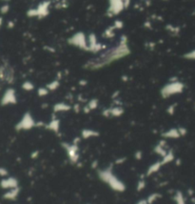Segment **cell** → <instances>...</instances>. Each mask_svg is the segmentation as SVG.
I'll list each match as a JSON object with an SVG mask.
<instances>
[{"instance_id":"6da1fadb","label":"cell","mask_w":195,"mask_h":204,"mask_svg":"<svg viewBox=\"0 0 195 204\" xmlns=\"http://www.w3.org/2000/svg\"><path fill=\"white\" fill-rule=\"evenodd\" d=\"M129 53H130V49H129V46H128V39L125 35H123L120 39L119 45L115 46L114 48L109 50L107 52H105L99 57L90 60V62L87 64V67L92 70L100 69L104 67V66L111 63L112 61H115L117 59H120L122 57L126 56L127 54Z\"/></svg>"},{"instance_id":"7a4b0ae2","label":"cell","mask_w":195,"mask_h":204,"mask_svg":"<svg viewBox=\"0 0 195 204\" xmlns=\"http://www.w3.org/2000/svg\"><path fill=\"white\" fill-rule=\"evenodd\" d=\"M50 14V1H44L40 3L38 6L34 9H32L28 11V16L29 17H44Z\"/></svg>"},{"instance_id":"3957f363","label":"cell","mask_w":195,"mask_h":204,"mask_svg":"<svg viewBox=\"0 0 195 204\" xmlns=\"http://www.w3.org/2000/svg\"><path fill=\"white\" fill-rule=\"evenodd\" d=\"M130 4V0H110V7L108 10V14L110 16L116 15L126 9Z\"/></svg>"},{"instance_id":"277c9868","label":"cell","mask_w":195,"mask_h":204,"mask_svg":"<svg viewBox=\"0 0 195 204\" xmlns=\"http://www.w3.org/2000/svg\"><path fill=\"white\" fill-rule=\"evenodd\" d=\"M69 42L70 44H72L74 46H76L78 48L81 49H85V50H88V43L86 39V36L82 32H77L74 35H72Z\"/></svg>"},{"instance_id":"5b68a950","label":"cell","mask_w":195,"mask_h":204,"mask_svg":"<svg viewBox=\"0 0 195 204\" xmlns=\"http://www.w3.org/2000/svg\"><path fill=\"white\" fill-rule=\"evenodd\" d=\"M183 91V84L180 82H172L169 85L163 88L162 90V95L164 96H170L175 93H181Z\"/></svg>"},{"instance_id":"8992f818","label":"cell","mask_w":195,"mask_h":204,"mask_svg":"<svg viewBox=\"0 0 195 204\" xmlns=\"http://www.w3.org/2000/svg\"><path fill=\"white\" fill-rule=\"evenodd\" d=\"M16 103V96L15 91L12 88L8 89L4 93V95L1 98L2 105H9V104H15Z\"/></svg>"},{"instance_id":"52a82bcc","label":"cell","mask_w":195,"mask_h":204,"mask_svg":"<svg viewBox=\"0 0 195 204\" xmlns=\"http://www.w3.org/2000/svg\"><path fill=\"white\" fill-rule=\"evenodd\" d=\"M32 125H33L32 118L31 117V115L29 114H27L24 115V117L22 118L19 125H17V126H19L18 127L19 129H29Z\"/></svg>"},{"instance_id":"ba28073f","label":"cell","mask_w":195,"mask_h":204,"mask_svg":"<svg viewBox=\"0 0 195 204\" xmlns=\"http://www.w3.org/2000/svg\"><path fill=\"white\" fill-rule=\"evenodd\" d=\"M0 184H1V187L4 189H14L17 187L18 182L15 178H7V179H3Z\"/></svg>"},{"instance_id":"9c48e42d","label":"cell","mask_w":195,"mask_h":204,"mask_svg":"<svg viewBox=\"0 0 195 204\" xmlns=\"http://www.w3.org/2000/svg\"><path fill=\"white\" fill-rule=\"evenodd\" d=\"M19 194V189L16 187V188H14V189H10L9 192H7L6 194H5L3 196V197L5 198V199H10V200H14L16 197H17Z\"/></svg>"},{"instance_id":"30bf717a","label":"cell","mask_w":195,"mask_h":204,"mask_svg":"<svg viewBox=\"0 0 195 204\" xmlns=\"http://www.w3.org/2000/svg\"><path fill=\"white\" fill-rule=\"evenodd\" d=\"M22 88H23V89L26 90V91H32L34 87H33L32 83H31L30 81H26V82H24V83H23V85H22Z\"/></svg>"},{"instance_id":"8fae6325","label":"cell","mask_w":195,"mask_h":204,"mask_svg":"<svg viewBox=\"0 0 195 204\" xmlns=\"http://www.w3.org/2000/svg\"><path fill=\"white\" fill-rule=\"evenodd\" d=\"M59 86V82L57 80H54L53 82H52V83H50L48 85V90H55L57 89V87Z\"/></svg>"},{"instance_id":"7c38bea8","label":"cell","mask_w":195,"mask_h":204,"mask_svg":"<svg viewBox=\"0 0 195 204\" xmlns=\"http://www.w3.org/2000/svg\"><path fill=\"white\" fill-rule=\"evenodd\" d=\"M175 201L177 204H185V200H184L183 196L180 194V193H178V194L175 196Z\"/></svg>"},{"instance_id":"4fadbf2b","label":"cell","mask_w":195,"mask_h":204,"mask_svg":"<svg viewBox=\"0 0 195 204\" xmlns=\"http://www.w3.org/2000/svg\"><path fill=\"white\" fill-rule=\"evenodd\" d=\"M9 11H10V6L8 4H5L3 5V6L0 8V14H6L9 13Z\"/></svg>"},{"instance_id":"5bb4252c","label":"cell","mask_w":195,"mask_h":204,"mask_svg":"<svg viewBox=\"0 0 195 204\" xmlns=\"http://www.w3.org/2000/svg\"><path fill=\"white\" fill-rule=\"evenodd\" d=\"M123 22L122 21H120V20H116L114 23H113V28L115 29V30H119V29H122L123 28Z\"/></svg>"},{"instance_id":"9a60e30c","label":"cell","mask_w":195,"mask_h":204,"mask_svg":"<svg viewBox=\"0 0 195 204\" xmlns=\"http://www.w3.org/2000/svg\"><path fill=\"white\" fill-rule=\"evenodd\" d=\"M159 196H159L158 194H153V195H152V196H150L148 198V200H147V201L148 202V204L153 203V201H155Z\"/></svg>"},{"instance_id":"2e32d148","label":"cell","mask_w":195,"mask_h":204,"mask_svg":"<svg viewBox=\"0 0 195 204\" xmlns=\"http://www.w3.org/2000/svg\"><path fill=\"white\" fill-rule=\"evenodd\" d=\"M48 88H40V89L38 90V95L40 96H46L48 93Z\"/></svg>"},{"instance_id":"e0dca14e","label":"cell","mask_w":195,"mask_h":204,"mask_svg":"<svg viewBox=\"0 0 195 204\" xmlns=\"http://www.w3.org/2000/svg\"><path fill=\"white\" fill-rule=\"evenodd\" d=\"M185 56L188 59H195V50L192 52H190V53H188Z\"/></svg>"},{"instance_id":"ac0fdd59","label":"cell","mask_w":195,"mask_h":204,"mask_svg":"<svg viewBox=\"0 0 195 204\" xmlns=\"http://www.w3.org/2000/svg\"><path fill=\"white\" fill-rule=\"evenodd\" d=\"M8 173L6 172V170L5 169H2V168H0V175H6Z\"/></svg>"},{"instance_id":"d6986e66","label":"cell","mask_w":195,"mask_h":204,"mask_svg":"<svg viewBox=\"0 0 195 204\" xmlns=\"http://www.w3.org/2000/svg\"><path fill=\"white\" fill-rule=\"evenodd\" d=\"M13 27H14V23L13 21H10L8 23V28H13Z\"/></svg>"},{"instance_id":"ffe728a7","label":"cell","mask_w":195,"mask_h":204,"mask_svg":"<svg viewBox=\"0 0 195 204\" xmlns=\"http://www.w3.org/2000/svg\"><path fill=\"white\" fill-rule=\"evenodd\" d=\"M3 22H4L3 17H2V16H0V28H1V27H2V25H3Z\"/></svg>"},{"instance_id":"44dd1931","label":"cell","mask_w":195,"mask_h":204,"mask_svg":"<svg viewBox=\"0 0 195 204\" xmlns=\"http://www.w3.org/2000/svg\"><path fill=\"white\" fill-rule=\"evenodd\" d=\"M137 204H148V202L146 201V200H141V201H139Z\"/></svg>"},{"instance_id":"7402d4cb","label":"cell","mask_w":195,"mask_h":204,"mask_svg":"<svg viewBox=\"0 0 195 204\" xmlns=\"http://www.w3.org/2000/svg\"><path fill=\"white\" fill-rule=\"evenodd\" d=\"M3 1H9V0H3Z\"/></svg>"}]
</instances>
